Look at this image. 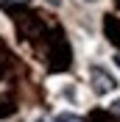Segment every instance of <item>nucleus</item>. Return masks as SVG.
Listing matches in <instances>:
<instances>
[{"mask_svg": "<svg viewBox=\"0 0 120 122\" xmlns=\"http://www.w3.org/2000/svg\"><path fill=\"white\" fill-rule=\"evenodd\" d=\"M84 3H95V0H84Z\"/></svg>", "mask_w": 120, "mask_h": 122, "instance_id": "6", "label": "nucleus"}, {"mask_svg": "<svg viewBox=\"0 0 120 122\" xmlns=\"http://www.w3.org/2000/svg\"><path fill=\"white\" fill-rule=\"evenodd\" d=\"M20 3H28V0H0V8H11V6H20Z\"/></svg>", "mask_w": 120, "mask_h": 122, "instance_id": "3", "label": "nucleus"}, {"mask_svg": "<svg viewBox=\"0 0 120 122\" xmlns=\"http://www.w3.org/2000/svg\"><path fill=\"white\" fill-rule=\"evenodd\" d=\"M112 111H114V114H120V97H117V100L112 103Z\"/></svg>", "mask_w": 120, "mask_h": 122, "instance_id": "4", "label": "nucleus"}, {"mask_svg": "<svg viewBox=\"0 0 120 122\" xmlns=\"http://www.w3.org/2000/svg\"><path fill=\"white\" fill-rule=\"evenodd\" d=\"M90 81H92V89L98 94H109V92L117 89V78L112 72H106L103 67H92L90 69Z\"/></svg>", "mask_w": 120, "mask_h": 122, "instance_id": "1", "label": "nucleus"}, {"mask_svg": "<svg viewBox=\"0 0 120 122\" xmlns=\"http://www.w3.org/2000/svg\"><path fill=\"white\" fill-rule=\"evenodd\" d=\"M53 122H81V117L73 114V111H59V114L53 117Z\"/></svg>", "mask_w": 120, "mask_h": 122, "instance_id": "2", "label": "nucleus"}, {"mask_svg": "<svg viewBox=\"0 0 120 122\" xmlns=\"http://www.w3.org/2000/svg\"><path fill=\"white\" fill-rule=\"evenodd\" d=\"M36 122H45V119H36Z\"/></svg>", "mask_w": 120, "mask_h": 122, "instance_id": "7", "label": "nucleus"}, {"mask_svg": "<svg viewBox=\"0 0 120 122\" xmlns=\"http://www.w3.org/2000/svg\"><path fill=\"white\" fill-rule=\"evenodd\" d=\"M114 64H117V69H120V53H117V56H114Z\"/></svg>", "mask_w": 120, "mask_h": 122, "instance_id": "5", "label": "nucleus"}]
</instances>
